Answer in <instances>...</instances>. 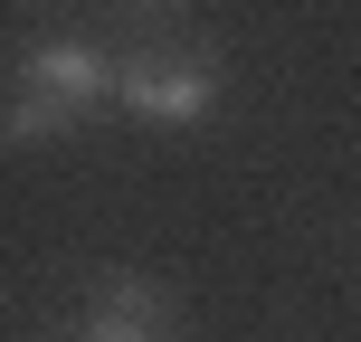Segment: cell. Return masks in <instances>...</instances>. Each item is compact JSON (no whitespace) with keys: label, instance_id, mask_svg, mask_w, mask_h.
I'll use <instances>...</instances> for the list:
<instances>
[{"label":"cell","instance_id":"1","mask_svg":"<svg viewBox=\"0 0 361 342\" xmlns=\"http://www.w3.org/2000/svg\"><path fill=\"white\" fill-rule=\"evenodd\" d=\"M228 67L209 38H133L114 48V114H133L143 133H190L219 114Z\"/></svg>","mask_w":361,"mask_h":342},{"label":"cell","instance_id":"2","mask_svg":"<svg viewBox=\"0 0 361 342\" xmlns=\"http://www.w3.org/2000/svg\"><path fill=\"white\" fill-rule=\"evenodd\" d=\"M57 342H190V305L143 267H95L76 286Z\"/></svg>","mask_w":361,"mask_h":342},{"label":"cell","instance_id":"3","mask_svg":"<svg viewBox=\"0 0 361 342\" xmlns=\"http://www.w3.org/2000/svg\"><path fill=\"white\" fill-rule=\"evenodd\" d=\"M10 95H29L38 114H57V124L76 133L95 105H114V48H95V38L57 29V38H38V48L10 57Z\"/></svg>","mask_w":361,"mask_h":342},{"label":"cell","instance_id":"4","mask_svg":"<svg viewBox=\"0 0 361 342\" xmlns=\"http://www.w3.org/2000/svg\"><path fill=\"white\" fill-rule=\"evenodd\" d=\"M114 19H133V29L143 38H180V10H190V0H105Z\"/></svg>","mask_w":361,"mask_h":342}]
</instances>
